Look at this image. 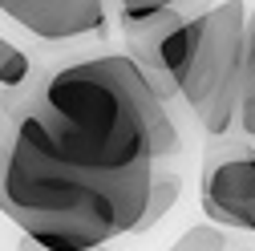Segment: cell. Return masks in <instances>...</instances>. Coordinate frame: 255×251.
I'll list each match as a JSON object with an SVG mask.
<instances>
[{"mask_svg":"<svg viewBox=\"0 0 255 251\" xmlns=\"http://www.w3.org/2000/svg\"><path fill=\"white\" fill-rule=\"evenodd\" d=\"M0 114L41 154L89 174H146L178 154V126L126 53L41 61V73L0 93Z\"/></svg>","mask_w":255,"mask_h":251,"instance_id":"1","label":"cell"},{"mask_svg":"<svg viewBox=\"0 0 255 251\" xmlns=\"http://www.w3.org/2000/svg\"><path fill=\"white\" fill-rule=\"evenodd\" d=\"M190 12V4H158V0H126V4H118V28L126 45L134 49H146L154 45L158 37L166 33V28H174L182 16Z\"/></svg>","mask_w":255,"mask_h":251,"instance_id":"6","label":"cell"},{"mask_svg":"<svg viewBox=\"0 0 255 251\" xmlns=\"http://www.w3.org/2000/svg\"><path fill=\"white\" fill-rule=\"evenodd\" d=\"M0 16L37 45H49V53H89L106 37L102 0H0Z\"/></svg>","mask_w":255,"mask_h":251,"instance_id":"5","label":"cell"},{"mask_svg":"<svg viewBox=\"0 0 255 251\" xmlns=\"http://www.w3.org/2000/svg\"><path fill=\"white\" fill-rule=\"evenodd\" d=\"M16 251H41V247H37V243H28V239H20ZM93 251H118V247H93Z\"/></svg>","mask_w":255,"mask_h":251,"instance_id":"11","label":"cell"},{"mask_svg":"<svg viewBox=\"0 0 255 251\" xmlns=\"http://www.w3.org/2000/svg\"><path fill=\"white\" fill-rule=\"evenodd\" d=\"M231 138L255 146V8H247V24H243V69H239V106H235Z\"/></svg>","mask_w":255,"mask_h":251,"instance_id":"7","label":"cell"},{"mask_svg":"<svg viewBox=\"0 0 255 251\" xmlns=\"http://www.w3.org/2000/svg\"><path fill=\"white\" fill-rule=\"evenodd\" d=\"M0 126H4V114H0Z\"/></svg>","mask_w":255,"mask_h":251,"instance_id":"12","label":"cell"},{"mask_svg":"<svg viewBox=\"0 0 255 251\" xmlns=\"http://www.w3.org/2000/svg\"><path fill=\"white\" fill-rule=\"evenodd\" d=\"M203 211L223 231L255 235V146L215 138L203 158Z\"/></svg>","mask_w":255,"mask_h":251,"instance_id":"4","label":"cell"},{"mask_svg":"<svg viewBox=\"0 0 255 251\" xmlns=\"http://www.w3.org/2000/svg\"><path fill=\"white\" fill-rule=\"evenodd\" d=\"M239 243L231 239V231H223L215 223H199V227H190L170 251H235Z\"/></svg>","mask_w":255,"mask_h":251,"instance_id":"10","label":"cell"},{"mask_svg":"<svg viewBox=\"0 0 255 251\" xmlns=\"http://www.w3.org/2000/svg\"><path fill=\"white\" fill-rule=\"evenodd\" d=\"M146 174H89L24 142L8 118L0 126V211L20 239L41 251H93L138 231L150 195Z\"/></svg>","mask_w":255,"mask_h":251,"instance_id":"2","label":"cell"},{"mask_svg":"<svg viewBox=\"0 0 255 251\" xmlns=\"http://www.w3.org/2000/svg\"><path fill=\"white\" fill-rule=\"evenodd\" d=\"M243 24L247 4L227 0L199 12V41L178 77V98L211 138H231L243 69Z\"/></svg>","mask_w":255,"mask_h":251,"instance_id":"3","label":"cell"},{"mask_svg":"<svg viewBox=\"0 0 255 251\" xmlns=\"http://www.w3.org/2000/svg\"><path fill=\"white\" fill-rule=\"evenodd\" d=\"M178 195H182V178H178L174 170H166V166H154L150 195H146V211H142V219H138V231H134V235L150 231L154 223H162V219L170 215V207L178 203Z\"/></svg>","mask_w":255,"mask_h":251,"instance_id":"8","label":"cell"},{"mask_svg":"<svg viewBox=\"0 0 255 251\" xmlns=\"http://www.w3.org/2000/svg\"><path fill=\"white\" fill-rule=\"evenodd\" d=\"M37 73H41V61L28 53L20 41L0 33V93H12L20 85H28Z\"/></svg>","mask_w":255,"mask_h":251,"instance_id":"9","label":"cell"}]
</instances>
